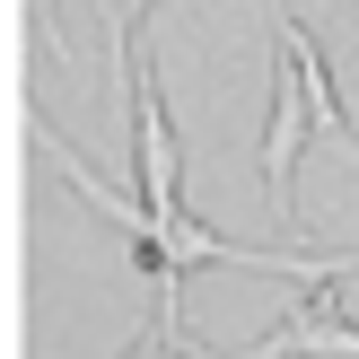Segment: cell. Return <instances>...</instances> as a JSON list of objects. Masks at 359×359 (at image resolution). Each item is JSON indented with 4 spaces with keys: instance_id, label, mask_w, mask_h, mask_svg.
Returning a JSON list of instances; mask_svg holds the SVG:
<instances>
[{
    "instance_id": "3957f363",
    "label": "cell",
    "mask_w": 359,
    "mask_h": 359,
    "mask_svg": "<svg viewBox=\"0 0 359 359\" xmlns=\"http://www.w3.org/2000/svg\"><path fill=\"white\" fill-rule=\"evenodd\" d=\"M280 35H290V53H298V79H307V114H316V132L333 140V149H351L359 158V132H351V114H342V97H333V70H325V44H316L298 18H280Z\"/></svg>"
},
{
    "instance_id": "277c9868",
    "label": "cell",
    "mask_w": 359,
    "mask_h": 359,
    "mask_svg": "<svg viewBox=\"0 0 359 359\" xmlns=\"http://www.w3.org/2000/svg\"><path fill=\"white\" fill-rule=\"evenodd\" d=\"M132 359H210L202 342H184V298H158V316H149V333H140Z\"/></svg>"
},
{
    "instance_id": "7a4b0ae2",
    "label": "cell",
    "mask_w": 359,
    "mask_h": 359,
    "mask_svg": "<svg viewBox=\"0 0 359 359\" xmlns=\"http://www.w3.org/2000/svg\"><path fill=\"white\" fill-rule=\"evenodd\" d=\"M333 290H342V280H333ZM333 290H298L290 325H272L245 351H210V359H359V316H342Z\"/></svg>"
},
{
    "instance_id": "6da1fadb",
    "label": "cell",
    "mask_w": 359,
    "mask_h": 359,
    "mask_svg": "<svg viewBox=\"0 0 359 359\" xmlns=\"http://www.w3.org/2000/svg\"><path fill=\"white\" fill-rule=\"evenodd\" d=\"M316 114H307V79H298V53L280 35V79H272V123H263V193H272V219L298 228V149H307Z\"/></svg>"
}]
</instances>
